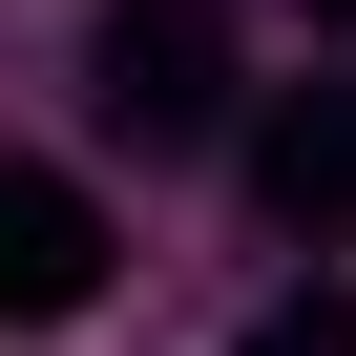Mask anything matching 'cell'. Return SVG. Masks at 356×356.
I'll return each instance as SVG.
<instances>
[{"mask_svg":"<svg viewBox=\"0 0 356 356\" xmlns=\"http://www.w3.org/2000/svg\"><path fill=\"white\" fill-rule=\"evenodd\" d=\"M84 105H105L126 147H210V126H231V22H210V0H105Z\"/></svg>","mask_w":356,"mask_h":356,"instance_id":"cell-1","label":"cell"},{"mask_svg":"<svg viewBox=\"0 0 356 356\" xmlns=\"http://www.w3.org/2000/svg\"><path fill=\"white\" fill-rule=\"evenodd\" d=\"M105 293V210L63 168H0V314H84Z\"/></svg>","mask_w":356,"mask_h":356,"instance_id":"cell-2","label":"cell"},{"mask_svg":"<svg viewBox=\"0 0 356 356\" xmlns=\"http://www.w3.org/2000/svg\"><path fill=\"white\" fill-rule=\"evenodd\" d=\"M252 189H273L293 231H356V84H293V105L252 126Z\"/></svg>","mask_w":356,"mask_h":356,"instance_id":"cell-3","label":"cell"},{"mask_svg":"<svg viewBox=\"0 0 356 356\" xmlns=\"http://www.w3.org/2000/svg\"><path fill=\"white\" fill-rule=\"evenodd\" d=\"M252 356H356V293H335V273H314V293H273V314H252Z\"/></svg>","mask_w":356,"mask_h":356,"instance_id":"cell-4","label":"cell"},{"mask_svg":"<svg viewBox=\"0 0 356 356\" xmlns=\"http://www.w3.org/2000/svg\"><path fill=\"white\" fill-rule=\"evenodd\" d=\"M314 22H356V0H314Z\"/></svg>","mask_w":356,"mask_h":356,"instance_id":"cell-5","label":"cell"}]
</instances>
